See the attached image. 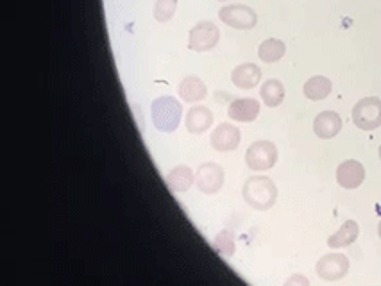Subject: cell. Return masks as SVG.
<instances>
[{"label":"cell","mask_w":381,"mask_h":286,"mask_svg":"<svg viewBox=\"0 0 381 286\" xmlns=\"http://www.w3.org/2000/svg\"><path fill=\"white\" fill-rule=\"evenodd\" d=\"M365 181V168L360 161L347 160L336 168V183L346 190H355Z\"/></svg>","instance_id":"9"},{"label":"cell","mask_w":381,"mask_h":286,"mask_svg":"<svg viewBox=\"0 0 381 286\" xmlns=\"http://www.w3.org/2000/svg\"><path fill=\"white\" fill-rule=\"evenodd\" d=\"M231 81L237 88L252 90L262 81V70L254 63H244V65H238L233 70Z\"/></svg>","instance_id":"12"},{"label":"cell","mask_w":381,"mask_h":286,"mask_svg":"<svg viewBox=\"0 0 381 286\" xmlns=\"http://www.w3.org/2000/svg\"><path fill=\"white\" fill-rule=\"evenodd\" d=\"M292 282H303V285H308V279L301 278V275H295V278L288 279V281H286V285H292Z\"/></svg>","instance_id":"23"},{"label":"cell","mask_w":381,"mask_h":286,"mask_svg":"<svg viewBox=\"0 0 381 286\" xmlns=\"http://www.w3.org/2000/svg\"><path fill=\"white\" fill-rule=\"evenodd\" d=\"M194 181L195 177L192 168L187 167V165H180V167L172 168L170 174H168L167 179H165V183H167V186L170 188L172 191H175V193H183V191L190 190Z\"/></svg>","instance_id":"15"},{"label":"cell","mask_w":381,"mask_h":286,"mask_svg":"<svg viewBox=\"0 0 381 286\" xmlns=\"http://www.w3.org/2000/svg\"><path fill=\"white\" fill-rule=\"evenodd\" d=\"M377 234H380V238H381V222L377 224Z\"/></svg>","instance_id":"24"},{"label":"cell","mask_w":381,"mask_h":286,"mask_svg":"<svg viewBox=\"0 0 381 286\" xmlns=\"http://www.w3.org/2000/svg\"><path fill=\"white\" fill-rule=\"evenodd\" d=\"M244 201L258 211H267L278 201V186L267 176H252L242 188Z\"/></svg>","instance_id":"1"},{"label":"cell","mask_w":381,"mask_h":286,"mask_svg":"<svg viewBox=\"0 0 381 286\" xmlns=\"http://www.w3.org/2000/svg\"><path fill=\"white\" fill-rule=\"evenodd\" d=\"M259 97L265 102V106L278 107L283 102V99H285V86L278 79L265 81L262 90H259Z\"/></svg>","instance_id":"19"},{"label":"cell","mask_w":381,"mask_h":286,"mask_svg":"<svg viewBox=\"0 0 381 286\" xmlns=\"http://www.w3.org/2000/svg\"><path fill=\"white\" fill-rule=\"evenodd\" d=\"M195 184L199 191L206 195H213L221 191L224 184V168L217 163H202L195 174Z\"/></svg>","instance_id":"7"},{"label":"cell","mask_w":381,"mask_h":286,"mask_svg":"<svg viewBox=\"0 0 381 286\" xmlns=\"http://www.w3.org/2000/svg\"><path fill=\"white\" fill-rule=\"evenodd\" d=\"M218 38H221V31L215 23L201 22L190 31L188 49L195 50V52H206L217 45Z\"/></svg>","instance_id":"6"},{"label":"cell","mask_w":381,"mask_h":286,"mask_svg":"<svg viewBox=\"0 0 381 286\" xmlns=\"http://www.w3.org/2000/svg\"><path fill=\"white\" fill-rule=\"evenodd\" d=\"M360 234V225L358 222L355 220H346L342 224V227L336 231L335 234L328 238V245L332 249H342L347 247V245L355 244V240Z\"/></svg>","instance_id":"16"},{"label":"cell","mask_w":381,"mask_h":286,"mask_svg":"<svg viewBox=\"0 0 381 286\" xmlns=\"http://www.w3.org/2000/svg\"><path fill=\"white\" fill-rule=\"evenodd\" d=\"M218 16L225 25L233 27V29H240V31H249L258 22V15H256L254 9L244 4L224 6L218 11Z\"/></svg>","instance_id":"5"},{"label":"cell","mask_w":381,"mask_h":286,"mask_svg":"<svg viewBox=\"0 0 381 286\" xmlns=\"http://www.w3.org/2000/svg\"><path fill=\"white\" fill-rule=\"evenodd\" d=\"M151 113H153V122L158 131H161V133H174L180 127L183 106L174 97L161 95L153 102Z\"/></svg>","instance_id":"2"},{"label":"cell","mask_w":381,"mask_h":286,"mask_svg":"<svg viewBox=\"0 0 381 286\" xmlns=\"http://www.w3.org/2000/svg\"><path fill=\"white\" fill-rule=\"evenodd\" d=\"M285 43L278 38H269L259 45L258 56L263 63H276L285 56Z\"/></svg>","instance_id":"20"},{"label":"cell","mask_w":381,"mask_h":286,"mask_svg":"<svg viewBox=\"0 0 381 286\" xmlns=\"http://www.w3.org/2000/svg\"><path fill=\"white\" fill-rule=\"evenodd\" d=\"M208 90L206 84L202 83L199 77L195 76H188L181 81L180 84V97L187 102H199L206 97Z\"/></svg>","instance_id":"17"},{"label":"cell","mask_w":381,"mask_h":286,"mask_svg":"<svg viewBox=\"0 0 381 286\" xmlns=\"http://www.w3.org/2000/svg\"><path fill=\"white\" fill-rule=\"evenodd\" d=\"M353 124L362 131H374L381 126V99L365 97L353 107Z\"/></svg>","instance_id":"3"},{"label":"cell","mask_w":381,"mask_h":286,"mask_svg":"<svg viewBox=\"0 0 381 286\" xmlns=\"http://www.w3.org/2000/svg\"><path fill=\"white\" fill-rule=\"evenodd\" d=\"M317 275L324 281H339V279L346 278L349 272V260L347 256L339 254H326L317 261Z\"/></svg>","instance_id":"8"},{"label":"cell","mask_w":381,"mask_h":286,"mask_svg":"<svg viewBox=\"0 0 381 286\" xmlns=\"http://www.w3.org/2000/svg\"><path fill=\"white\" fill-rule=\"evenodd\" d=\"M245 163L254 172L271 170L278 163V149L269 140L254 141L245 153Z\"/></svg>","instance_id":"4"},{"label":"cell","mask_w":381,"mask_h":286,"mask_svg":"<svg viewBox=\"0 0 381 286\" xmlns=\"http://www.w3.org/2000/svg\"><path fill=\"white\" fill-rule=\"evenodd\" d=\"M332 88H333V84L328 77L313 76L305 83L303 92H305L306 99H310V100H324L326 97L332 93Z\"/></svg>","instance_id":"18"},{"label":"cell","mask_w":381,"mask_h":286,"mask_svg":"<svg viewBox=\"0 0 381 286\" xmlns=\"http://www.w3.org/2000/svg\"><path fill=\"white\" fill-rule=\"evenodd\" d=\"M213 124V114L208 107L195 106L187 113V129L192 134L206 133Z\"/></svg>","instance_id":"14"},{"label":"cell","mask_w":381,"mask_h":286,"mask_svg":"<svg viewBox=\"0 0 381 286\" xmlns=\"http://www.w3.org/2000/svg\"><path fill=\"white\" fill-rule=\"evenodd\" d=\"M240 129L235 126H231V124H218L217 127L213 129V133H211V147H213L215 150H218V153H231V150H235L238 147V143H240Z\"/></svg>","instance_id":"10"},{"label":"cell","mask_w":381,"mask_h":286,"mask_svg":"<svg viewBox=\"0 0 381 286\" xmlns=\"http://www.w3.org/2000/svg\"><path fill=\"white\" fill-rule=\"evenodd\" d=\"M377 153H380V160H381V145H380V150H377Z\"/></svg>","instance_id":"25"},{"label":"cell","mask_w":381,"mask_h":286,"mask_svg":"<svg viewBox=\"0 0 381 286\" xmlns=\"http://www.w3.org/2000/svg\"><path fill=\"white\" fill-rule=\"evenodd\" d=\"M340 129H342V119L335 111H322L313 120V131L322 140L335 138L340 133Z\"/></svg>","instance_id":"11"},{"label":"cell","mask_w":381,"mask_h":286,"mask_svg":"<svg viewBox=\"0 0 381 286\" xmlns=\"http://www.w3.org/2000/svg\"><path fill=\"white\" fill-rule=\"evenodd\" d=\"M213 247L217 249V251L221 252L222 256H225V258H231V256L235 254V249H237V244H235V237H233L231 231H228V229L221 231V233L215 237Z\"/></svg>","instance_id":"21"},{"label":"cell","mask_w":381,"mask_h":286,"mask_svg":"<svg viewBox=\"0 0 381 286\" xmlns=\"http://www.w3.org/2000/svg\"><path fill=\"white\" fill-rule=\"evenodd\" d=\"M229 119L237 122H252L258 119L259 104L254 99H237L229 104Z\"/></svg>","instance_id":"13"},{"label":"cell","mask_w":381,"mask_h":286,"mask_svg":"<svg viewBox=\"0 0 381 286\" xmlns=\"http://www.w3.org/2000/svg\"><path fill=\"white\" fill-rule=\"evenodd\" d=\"M175 9H177V0H156L153 15L158 22H168L174 18Z\"/></svg>","instance_id":"22"}]
</instances>
